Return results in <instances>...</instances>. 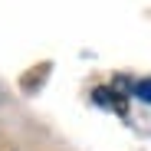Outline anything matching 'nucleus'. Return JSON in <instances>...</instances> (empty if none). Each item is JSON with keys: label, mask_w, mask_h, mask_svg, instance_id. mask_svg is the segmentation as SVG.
<instances>
[{"label": "nucleus", "mask_w": 151, "mask_h": 151, "mask_svg": "<svg viewBox=\"0 0 151 151\" xmlns=\"http://www.w3.org/2000/svg\"><path fill=\"white\" fill-rule=\"evenodd\" d=\"M135 95H141V99H148V102H151V79L138 82V86H135Z\"/></svg>", "instance_id": "obj_1"}]
</instances>
